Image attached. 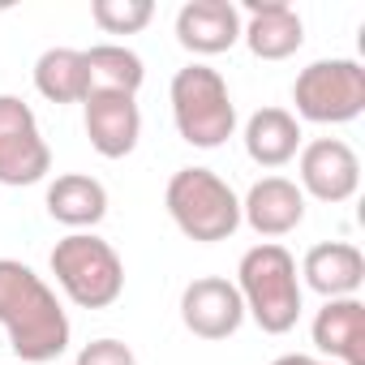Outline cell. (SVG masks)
Returning <instances> with one entry per match:
<instances>
[{
  "mask_svg": "<svg viewBox=\"0 0 365 365\" xmlns=\"http://www.w3.org/2000/svg\"><path fill=\"white\" fill-rule=\"evenodd\" d=\"M0 327L26 365H48L69 348V314L43 275L18 258H0Z\"/></svg>",
  "mask_w": 365,
  "mask_h": 365,
  "instance_id": "1",
  "label": "cell"
},
{
  "mask_svg": "<svg viewBox=\"0 0 365 365\" xmlns=\"http://www.w3.org/2000/svg\"><path fill=\"white\" fill-rule=\"evenodd\" d=\"M237 292L245 314L267 331V335H288L301 318V275L297 258L279 241H262L245 250L237 267Z\"/></svg>",
  "mask_w": 365,
  "mask_h": 365,
  "instance_id": "2",
  "label": "cell"
},
{
  "mask_svg": "<svg viewBox=\"0 0 365 365\" xmlns=\"http://www.w3.org/2000/svg\"><path fill=\"white\" fill-rule=\"evenodd\" d=\"M163 207H168L172 224L190 241H198V245L228 241L241 228V198L211 168H180V172H172L168 190H163Z\"/></svg>",
  "mask_w": 365,
  "mask_h": 365,
  "instance_id": "3",
  "label": "cell"
},
{
  "mask_svg": "<svg viewBox=\"0 0 365 365\" xmlns=\"http://www.w3.org/2000/svg\"><path fill=\"white\" fill-rule=\"evenodd\" d=\"M172 120L176 133L198 150H215L237 129V103L228 82L211 65H185L172 78Z\"/></svg>",
  "mask_w": 365,
  "mask_h": 365,
  "instance_id": "4",
  "label": "cell"
},
{
  "mask_svg": "<svg viewBox=\"0 0 365 365\" xmlns=\"http://www.w3.org/2000/svg\"><path fill=\"white\" fill-rule=\"evenodd\" d=\"M52 275L78 309H108L125 292V262L120 254L95 232H69L52 250Z\"/></svg>",
  "mask_w": 365,
  "mask_h": 365,
  "instance_id": "5",
  "label": "cell"
},
{
  "mask_svg": "<svg viewBox=\"0 0 365 365\" xmlns=\"http://www.w3.org/2000/svg\"><path fill=\"white\" fill-rule=\"evenodd\" d=\"M292 103L301 120L314 125H348L365 112V69L348 56L314 61L292 82Z\"/></svg>",
  "mask_w": 365,
  "mask_h": 365,
  "instance_id": "6",
  "label": "cell"
},
{
  "mask_svg": "<svg viewBox=\"0 0 365 365\" xmlns=\"http://www.w3.org/2000/svg\"><path fill=\"white\" fill-rule=\"evenodd\" d=\"M52 172V150L39 133L31 103L18 95H0V185H39Z\"/></svg>",
  "mask_w": 365,
  "mask_h": 365,
  "instance_id": "7",
  "label": "cell"
},
{
  "mask_svg": "<svg viewBox=\"0 0 365 365\" xmlns=\"http://www.w3.org/2000/svg\"><path fill=\"white\" fill-rule=\"evenodd\" d=\"M297 172H301V194L318 202H348L361 190V159L344 138H314L297 150Z\"/></svg>",
  "mask_w": 365,
  "mask_h": 365,
  "instance_id": "8",
  "label": "cell"
},
{
  "mask_svg": "<svg viewBox=\"0 0 365 365\" xmlns=\"http://www.w3.org/2000/svg\"><path fill=\"white\" fill-rule=\"evenodd\" d=\"M180 322H185L190 335L211 339V344L237 335L245 322V305H241L237 284L220 279V275H202V279L185 284V292H180Z\"/></svg>",
  "mask_w": 365,
  "mask_h": 365,
  "instance_id": "9",
  "label": "cell"
},
{
  "mask_svg": "<svg viewBox=\"0 0 365 365\" xmlns=\"http://www.w3.org/2000/svg\"><path fill=\"white\" fill-rule=\"evenodd\" d=\"M86 138L103 159H125L138 138H142V112H138V95L112 91V86H95L86 99Z\"/></svg>",
  "mask_w": 365,
  "mask_h": 365,
  "instance_id": "10",
  "label": "cell"
},
{
  "mask_svg": "<svg viewBox=\"0 0 365 365\" xmlns=\"http://www.w3.org/2000/svg\"><path fill=\"white\" fill-rule=\"evenodd\" d=\"M241 39L258 61H288L305 43V26L288 0H245Z\"/></svg>",
  "mask_w": 365,
  "mask_h": 365,
  "instance_id": "11",
  "label": "cell"
},
{
  "mask_svg": "<svg viewBox=\"0 0 365 365\" xmlns=\"http://www.w3.org/2000/svg\"><path fill=\"white\" fill-rule=\"evenodd\" d=\"M241 39V9L232 0H190L176 14V43L194 56H220Z\"/></svg>",
  "mask_w": 365,
  "mask_h": 365,
  "instance_id": "12",
  "label": "cell"
},
{
  "mask_svg": "<svg viewBox=\"0 0 365 365\" xmlns=\"http://www.w3.org/2000/svg\"><path fill=\"white\" fill-rule=\"evenodd\" d=\"M241 220L258 237H288L305 220V194L288 176H262L250 185V194L241 202Z\"/></svg>",
  "mask_w": 365,
  "mask_h": 365,
  "instance_id": "13",
  "label": "cell"
},
{
  "mask_svg": "<svg viewBox=\"0 0 365 365\" xmlns=\"http://www.w3.org/2000/svg\"><path fill=\"white\" fill-rule=\"evenodd\" d=\"M314 348L335 365H365V301L339 297L327 301L314 318Z\"/></svg>",
  "mask_w": 365,
  "mask_h": 365,
  "instance_id": "14",
  "label": "cell"
},
{
  "mask_svg": "<svg viewBox=\"0 0 365 365\" xmlns=\"http://www.w3.org/2000/svg\"><path fill=\"white\" fill-rule=\"evenodd\" d=\"M301 275L305 284L327 297V301H339V297H356L361 284H365V254L348 241H318L305 262H301Z\"/></svg>",
  "mask_w": 365,
  "mask_h": 365,
  "instance_id": "15",
  "label": "cell"
},
{
  "mask_svg": "<svg viewBox=\"0 0 365 365\" xmlns=\"http://www.w3.org/2000/svg\"><path fill=\"white\" fill-rule=\"evenodd\" d=\"M48 215L56 224L73 228V232L103 224V215H108V190H103V180H95L86 172L56 176L52 185H48Z\"/></svg>",
  "mask_w": 365,
  "mask_h": 365,
  "instance_id": "16",
  "label": "cell"
},
{
  "mask_svg": "<svg viewBox=\"0 0 365 365\" xmlns=\"http://www.w3.org/2000/svg\"><path fill=\"white\" fill-rule=\"evenodd\" d=\"M301 150V120L288 108H258L245 120V155L258 168H284Z\"/></svg>",
  "mask_w": 365,
  "mask_h": 365,
  "instance_id": "17",
  "label": "cell"
},
{
  "mask_svg": "<svg viewBox=\"0 0 365 365\" xmlns=\"http://www.w3.org/2000/svg\"><path fill=\"white\" fill-rule=\"evenodd\" d=\"M35 91L48 103H82L95 91V73L86 65V52H78V48H48L35 61Z\"/></svg>",
  "mask_w": 365,
  "mask_h": 365,
  "instance_id": "18",
  "label": "cell"
},
{
  "mask_svg": "<svg viewBox=\"0 0 365 365\" xmlns=\"http://www.w3.org/2000/svg\"><path fill=\"white\" fill-rule=\"evenodd\" d=\"M86 65H91V73H95V86H112V91L138 95L142 82H146L142 56L129 52L125 43H95V48L86 52Z\"/></svg>",
  "mask_w": 365,
  "mask_h": 365,
  "instance_id": "19",
  "label": "cell"
},
{
  "mask_svg": "<svg viewBox=\"0 0 365 365\" xmlns=\"http://www.w3.org/2000/svg\"><path fill=\"white\" fill-rule=\"evenodd\" d=\"M91 18L108 35H138L155 18V5H150V0H95Z\"/></svg>",
  "mask_w": 365,
  "mask_h": 365,
  "instance_id": "20",
  "label": "cell"
},
{
  "mask_svg": "<svg viewBox=\"0 0 365 365\" xmlns=\"http://www.w3.org/2000/svg\"><path fill=\"white\" fill-rule=\"evenodd\" d=\"M73 365H138V356H133V348L120 344V339H91V344L78 352Z\"/></svg>",
  "mask_w": 365,
  "mask_h": 365,
  "instance_id": "21",
  "label": "cell"
},
{
  "mask_svg": "<svg viewBox=\"0 0 365 365\" xmlns=\"http://www.w3.org/2000/svg\"><path fill=\"white\" fill-rule=\"evenodd\" d=\"M271 365H335V361H314V356H305V352H288V356H275Z\"/></svg>",
  "mask_w": 365,
  "mask_h": 365,
  "instance_id": "22",
  "label": "cell"
}]
</instances>
